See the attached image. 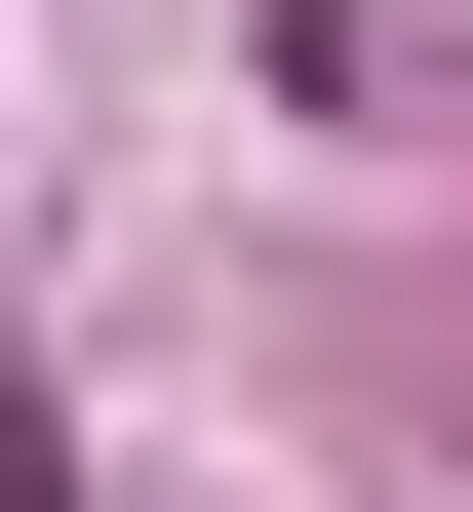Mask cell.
<instances>
[{
  "label": "cell",
  "mask_w": 473,
  "mask_h": 512,
  "mask_svg": "<svg viewBox=\"0 0 473 512\" xmlns=\"http://www.w3.org/2000/svg\"><path fill=\"white\" fill-rule=\"evenodd\" d=\"M0 512H79V434H40V394H0Z\"/></svg>",
  "instance_id": "6da1fadb"
}]
</instances>
